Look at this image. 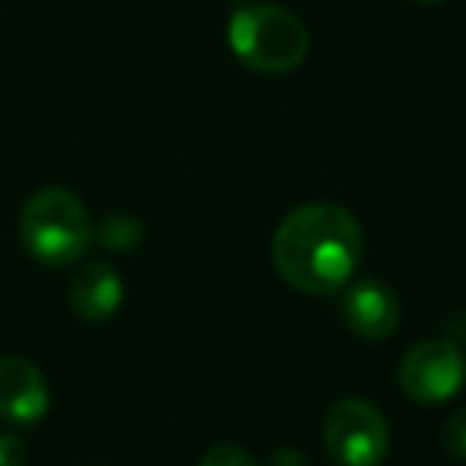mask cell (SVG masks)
I'll return each mask as SVG.
<instances>
[{"mask_svg":"<svg viewBox=\"0 0 466 466\" xmlns=\"http://www.w3.org/2000/svg\"><path fill=\"white\" fill-rule=\"evenodd\" d=\"M364 253V237L349 208L332 201L300 205L275 230L279 275L304 294L342 291Z\"/></svg>","mask_w":466,"mask_h":466,"instance_id":"6da1fadb","label":"cell"},{"mask_svg":"<svg viewBox=\"0 0 466 466\" xmlns=\"http://www.w3.org/2000/svg\"><path fill=\"white\" fill-rule=\"evenodd\" d=\"M233 55L259 74H288L304 65L310 33L298 14L275 4H243L227 29Z\"/></svg>","mask_w":466,"mask_h":466,"instance_id":"7a4b0ae2","label":"cell"},{"mask_svg":"<svg viewBox=\"0 0 466 466\" xmlns=\"http://www.w3.org/2000/svg\"><path fill=\"white\" fill-rule=\"evenodd\" d=\"M20 240L42 266H74L93 240L90 214L84 201L67 188H39L20 214Z\"/></svg>","mask_w":466,"mask_h":466,"instance_id":"3957f363","label":"cell"},{"mask_svg":"<svg viewBox=\"0 0 466 466\" xmlns=\"http://www.w3.org/2000/svg\"><path fill=\"white\" fill-rule=\"evenodd\" d=\"M323 444L336 466H380L390 453V425L364 400H339L326 412Z\"/></svg>","mask_w":466,"mask_h":466,"instance_id":"277c9868","label":"cell"},{"mask_svg":"<svg viewBox=\"0 0 466 466\" xmlns=\"http://www.w3.org/2000/svg\"><path fill=\"white\" fill-rule=\"evenodd\" d=\"M466 380L463 351L447 339H425L412 345L400 361V387L409 400L438 406L460 393Z\"/></svg>","mask_w":466,"mask_h":466,"instance_id":"5b68a950","label":"cell"},{"mask_svg":"<svg viewBox=\"0 0 466 466\" xmlns=\"http://www.w3.org/2000/svg\"><path fill=\"white\" fill-rule=\"evenodd\" d=\"M342 317L349 329L364 342H383L400 326V300L390 285L377 279H361L345 288Z\"/></svg>","mask_w":466,"mask_h":466,"instance_id":"8992f818","label":"cell"},{"mask_svg":"<svg viewBox=\"0 0 466 466\" xmlns=\"http://www.w3.org/2000/svg\"><path fill=\"white\" fill-rule=\"evenodd\" d=\"M48 383L26 358H0V419L10 425H35L48 412Z\"/></svg>","mask_w":466,"mask_h":466,"instance_id":"52a82bcc","label":"cell"},{"mask_svg":"<svg viewBox=\"0 0 466 466\" xmlns=\"http://www.w3.org/2000/svg\"><path fill=\"white\" fill-rule=\"evenodd\" d=\"M122 279L112 266L106 262H90V266H80L71 279V291H67V300H71L74 313L86 323H103L122 304Z\"/></svg>","mask_w":466,"mask_h":466,"instance_id":"ba28073f","label":"cell"},{"mask_svg":"<svg viewBox=\"0 0 466 466\" xmlns=\"http://www.w3.org/2000/svg\"><path fill=\"white\" fill-rule=\"evenodd\" d=\"M99 247L112 249V253H128L135 249L137 243L144 240V224L135 218V214H125V211H112L99 220V227L93 230Z\"/></svg>","mask_w":466,"mask_h":466,"instance_id":"9c48e42d","label":"cell"},{"mask_svg":"<svg viewBox=\"0 0 466 466\" xmlns=\"http://www.w3.org/2000/svg\"><path fill=\"white\" fill-rule=\"evenodd\" d=\"M198 466H259V463L240 444H214L211 451H205Z\"/></svg>","mask_w":466,"mask_h":466,"instance_id":"30bf717a","label":"cell"},{"mask_svg":"<svg viewBox=\"0 0 466 466\" xmlns=\"http://www.w3.org/2000/svg\"><path fill=\"white\" fill-rule=\"evenodd\" d=\"M441 444H444V451L451 453V457L466 460V409L453 412L451 419L444 421V428H441Z\"/></svg>","mask_w":466,"mask_h":466,"instance_id":"8fae6325","label":"cell"},{"mask_svg":"<svg viewBox=\"0 0 466 466\" xmlns=\"http://www.w3.org/2000/svg\"><path fill=\"white\" fill-rule=\"evenodd\" d=\"M0 466H26V444L16 434H0Z\"/></svg>","mask_w":466,"mask_h":466,"instance_id":"7c38bea8","label":"cell"},{"mask_svg":"<svg viewBox=\"0 0 466 466\" xmlns=\"http://www.w3.org/2000/svg\"><path fill=\"white\" fill-rule=\"evenodd\" d=\"M268 466H307V460H304V453L294 451V447H281V451L272 453Z\"/></svg>","mask_w":466,"mask_h":466,"instance_id":"4fadbf2b","label":"cell"},{"mask_svg":"<svg viewBox=\"0 0 466 466\" xmlns=\"http://www.w3.org/2000/svg\"><path fill=\"white\" fill-rule=\"evenodd\" d=\"M415 4H441V0H415Z\"/></svg>","mask_w":466,"mask_h":466,"instance_id":"5bb4252c","label":"cell"},{"mask_svg":"<svg viewBox=\"0 0 466 466\" xmlns=\"http://www.w3.org/2000/svg\"><path fill=\"white\" fill-rule=\"evenodd\" d=\"M237 4H249V0H237Z\"/></svg>","mask_w":466,"mask_h":466,"instance_id":"9a60e30c","label":"cell"}]
</instances>
